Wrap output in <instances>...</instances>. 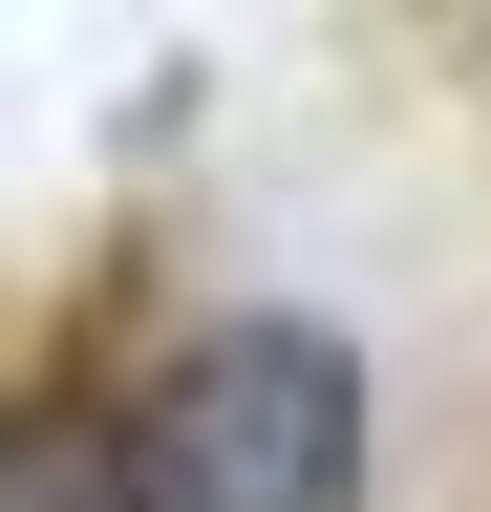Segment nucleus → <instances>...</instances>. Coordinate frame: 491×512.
I'll return each mask as SVG.
<instances>
[{"mask_svg": "<svg viewBox=\"0 0 491 512\" xmlns=\"http://www.w3.org/2000/svg\"><path fill=\"white\" fill-rule=\"evenodd\" d=\"M150 512H342L363 491V363L321 320H193V342L150 363Z\"/></svg>", "mask_w": 491, "mask_h": 512, "instance_id": "1", "label": "nucleus"}, {"mask_svg": "<svg viewBox=\"0 0 491 512\" xmlns=\"http://www.w3.org/2000/svg\"><path fill=\"white\" fill-rule=\"evenodd\" d=\"M0 512H150V427H129V406H86V384L0 406Z\"/></svg>", "mask_w": 491, "mask_h": 512, "instance_id": "2", "label": "nucleus"}]
</instances>
